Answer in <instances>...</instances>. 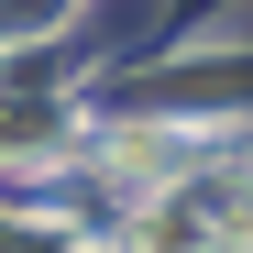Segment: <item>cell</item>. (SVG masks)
Returning <instances> with one entry per match:
<instances>
[{"mask_svg": "<svg viewBox=\"0 0 253 253\" xmlns=\"http://www.w3.org/2000/svg\"><path fill=\"white\" fill-rule=\"evenodd\" d=\"M132 242H143V253H220V220H209L198 198H176V209H143Z\"/></svg>", "mask_w": 253, "mask_h": 253, "instance_id": "obj_1", "label": "cell"}]
</instances>
